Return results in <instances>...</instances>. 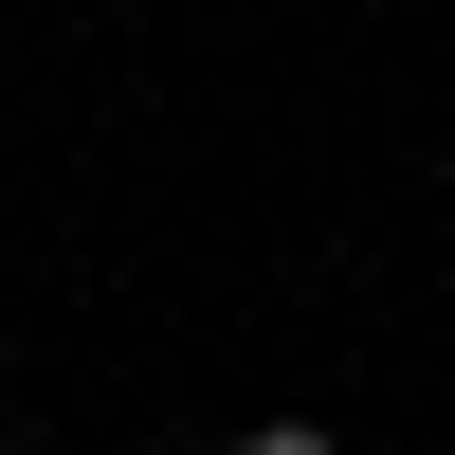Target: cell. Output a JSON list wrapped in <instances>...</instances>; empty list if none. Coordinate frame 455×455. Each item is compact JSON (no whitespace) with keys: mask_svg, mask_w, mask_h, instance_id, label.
I'll use <instances>...</instances> for the list:
<instances>
[{"mask_svg":"<svg viewBox=\"0 0 455 455\" xmlns=\"http://www.w3.org/2000/svg\"><path fill=\"white\" fill-rule=\"evenodd\" d=\"M237 455H347V437H328V419H255Z\"/></svg>","mask_w":455,"mask_h":455,"instance_id":"obj_1","label":"cell"}]
</instances>
